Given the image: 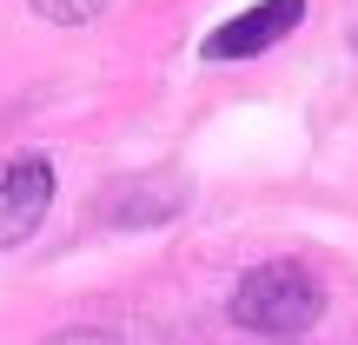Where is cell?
Wrapping results in <instances>:
<instances>
[{
    "label": "cell",
    "mask_w": 358,
    "mask_h": 345,
    "mask_svg": "<svg viewBox=\"0 0 358 345\" xmlns=\"http://www.w3.org/2000/svg\"><path fill=\"white\" fill-rule=\"evenodd\" d=\"M319 312H325V286L299 259H266L232 286V325L266 332V339H299Z\"/></svg>",
    "instance_id": "1"
},
{
    "label": "cell",
    "mask_w": 358,
    "mask_h": 345,
    "mask_svg": "<svg viewBox=\"0 0 358 345\" xmlns=\"http://www.w3.org/2000/svg\"><path fill=\"white\" fill-rule=\"evenodd\" d=\"M47 206H53V167H47V153H20L7 173H0V253L34 239L40 219H47Z\"/></svg>",
    "instance_id": "2"
},
{
    "label": "cell",
    "mask_w": 358,
    "mask_h": 345,
    "mask_svg": "<svg viewBox=\"0 0 358 345\" xmlns=\"http://www.w3.org/2000/svg\"><path fill=\"white\" fill-rule=\"evenodd\" d=\"M299 20H306V0H259V7L232 13L219 34H206V60H252V53L279 47Z\"/></svg>",
    "instance_id": "3"
},
{
    "label": "cell",
    "mask_w": 358,
    "mask_h": 345,
    "mask_svg": "<svg viewBox=\"0 0 358 345\" xmlns=\"http://www.w3.org/2000/svg\"><path fill=\"white\" fill-rule=\"evenodd\" d=\"M27 7H34L40 20H53V27H87V20L106 13V0H27Z\"/></svg>",
    "instance_id": "4"
},
{
    "label": "cell",
    "mask_w": 358,
    "mask_h": 345,
    "mask_svg": "<svg viewBox=\"0 0 358 345\" xmlns=\"http://www.w3.org/2000/svg\"><path fill=\"white\" fill-rule=\"evenodd\" d=\"M47 345H120L113 332H100V325H73V332H53Z\"/></svg>",
    "instance_id": "5"
}]
</instances>
